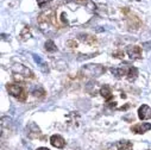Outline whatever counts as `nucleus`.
Instances as JSON below:
<instances>
[{
    "instance_id": "nucleus-8",
    "label": "nucleus",
    "mask_w": 151,
    "mask_h": 150,
    "mask_svg": "<svg viewBox=\"0 0 151 150\" xmlns=\"http://www.w3.org/2000/svg\"><path fill=\"white\" fill-rule=\"evenodd\" d=\"M26 130L29 131L27 135H29V137H31V138L37 137V136H40V135H41V130H40V128L37 126L35 123H30V124L27 125Z\"/></svg>"
},
{
    "instance_id": "nucleus-4",
    "label": "nucleus",
    "mask_w": 151,
    "mask_h": 150,
    "mask_svg": "<svg viewBox=\"0 0 151 150\" xmlns=\"http://www.w3.org/2000/svg\"><path fill=\"white\" fill-rule=\"evenodd\" d=\"M126 53L132 60H139L142 58V49L138 45H129L126 48Z\"/></svg>"
},
{
    "instance_id": "nucleus-14",
    "label": "nucleus",
    "mask_w": 151,
    "mask_h": 150,
    "mask_svg": "<svg viewBox=\"0 0 151 150\" xmlns=\"http://www.w3.org/2000/svg\"><path fill=\"white\" fill-rule=\"evenodd\" d=\"M44 48H45V50L49 51V53H54V51L57 50V48H56V45H55V43H54L52 41H47L45 44H44Z\"/></svg>"
},
{
    "instance_id": "nucleus-15",
    "label": "nucleus",
    "mask_w": 151,
    "mask_h": 150,
    "mask_svg": "<svg viewBox=\"0 0 151 150\" xmlns=\"http://www.w3.org/2000/svg\"><path fill=\"white\" fill-rule=\"evenodd\" d=\"M32 94H33V95H36V97H42V95L44 94V91H43L42 88H40V91H37V89H35V91L32 92Z\"/></svg>"
},
{
    "instance_id": "nucleus-12",
    "label": "nucleus",
    "mask_w": 151,
    "mask_h": 150,
    "mask_svg": "<svg viewBox=\"0 0 151 150\" xmlns=\"http://www.w3.org/2000/svg\"><path fill=\"white\" fill-rule=\"evenodd\" d=\"M79 38L80 41L82 42H86V43H94L95 42V38L91 35H87V33H80L79 35Z\"/></svg>"
},
{
    "instance_id": "nucleus-20",
    "label": "nucleus",
    "mask_w": 151,
    "mask_h": 150,
    "mask_svg": "<svg viewBox=\"0 0 151 150\" xmlns=\"http://www.w3.org/2000/svg\"><path fill=\"white\" fill-rule=\"evenodd\" d=\"M37 150H49V149L45 146H41V148H37Z\"/></svg>"
},
{
    "instance_id": "nucleus-7",
    "label": "nucleus",
    "mask_w": 151,
    "mask_h": 150,
    "mask_svg": "<svg viewBox=\"0 0 151 150\" xmlns=\"http://www.w3.org/2000/svg\"><path fill=\"white\" fill-rule=\"evenodd\" d=\"M150 129H151V123H142V124H137L131 128V130L136 133H144L149 131Z\"/></svg>"
},
{
    "instance_id": "nucleus-17",
    "label": "nucleus",
    "mask_w": 151,
    "mask_h": 150,
    "mask_svg": "<svg viewBox=\"0 0 151 150\" xmlns=\"http://www.w3.org/2000/svg\"><path fill=\"white\" fill-rule=\"evenodd\" d=\"M33 60H35V62L36 63H38V64H43V61H42V58L38 56V55H33Z\"/></svg>"
},
{
    "instance_id": "nucleus-5",
    "label": "nucleus",
    "mask_w": 151,
    "mask_h": 150,
    "mask_svg": "<svg viewBox=\"0 0 151 150\" xmlns=\"http://www.w3.org/2000/svg\"><path fill=\"white\" fill-rule=\"evenodd\" d=\"M138 117L142 120H145V119L151 118V108L147 105H142L139 107V110H138Z\"/></svg>"
},
{
    "instance_id": "nucleus-6",
    "label": "nucleus",
    "mask_w": 151,
    "mask_h": 150,
    "mask_svg": "<svg viewBox=\"0 0 151 150\" xmlns=\"http://www.w3.org/2000/svg\"><path fill=\"white\" fill-rule=\"evenodd\" d=\"M50 143H51V145H52V146L61 149V148H63V146H64L65 141H64V139H63V137H62V136H60V135H52V136L50 137Z\"/></svg>"
},
{
    "instance_id": "nucleus-18",
    "label": "nucleus",
    "mask_w": 151,
    "mask_h": 150,
    "mask_svg": "<svg viewBox=\"0 0 151 150\" xmlns=\"http://www.w3.org/2000/svg\"><path fill=\"white\" fill-rule=\"evenodd\" d=\"M49 1H51V0H37V3H38V5H40V7H44V3H49Z\"/></svg>"
},
{
    "instance_id": "nucleus-11",
    "label": "nucleus",
    "mask_w": 151,
    "mask_h": 150,
    "mask_svg": "<svg viewBox=\"0 0 151 150\" xmlns=\"http://www.w3.org/2000/svg\"><path fill=\"white\" fill-rule=\"evenodd\" d=\"M111 73L117 78H122L124 75H127V70L125 68H111Z\"/></svg>"
},
{
    "instance_id": "nucleus-3",
    "label": "nucleus",
    "mask_w": 151,
    "mask_h": 150,
    "mask_svg": "<svg viewBox=\"0 0 151 150\" xmlns=\"http://www.w3.org/2000/svg\"><path fill=\"white\" fill-rule=\"evenodd\" d=\"M12 70H13L16 74H18V75H20V76H23V78H29V79L33 78V73H32L27 67H25V66H23V64H14V66L12 67Z\"/></svg>"
},
{
    "instance_id": "nucleus-10",
    "label": "nucleus",
    "mask_w": 151,
    "mask_h": 150,
    "mask_svg": "<svg viewBox=\"0 0 151 150\" xmlns=\"http://www.w3.org/2000/svg\"><path fill=\"white\" fill-rule=\"evenodd\" d=\"M118 150H132V143L129 141H120L117 143Z\"/></svg>"
},
{
    "instance_id": "nucleus-19",
    "label": "nucleus",
    "mask_w": 151,
    "mask_h": 150,
    "mask_svg": "<svg viewBox=\"0 0 151 150\" xmlns=\"http://www.w3.org/2000/svg\"><path fill=\"white\" fill-rule=\"evenodd\" d=\"M143 47H145L146 49H151V42H147V43H144Z\"/></svg>"
},
{
    "instance_id": "nucleus-13",
    "label": "nucleus",
    "mask_w": 151,
    "mask_h": 150,
    "mask_svg": "<svg viewBox=\"0 0 151 150\" xmlns=\"http://www.w3.org/2000/svg\"><path fill=\"white\" fill-rule=\"evenodd\" d=\"M137 75H138L137 68H134V67L129 68V70H127V78H129V80H134L137 78Z\"/></svg>"
},
{
    "instance_id": "nucleus-9",
    "label": "nucleus",
    "mask_w": 151,
    "mask_h": 150,
    "mask_svg": "<svg viewBox=\"0 0 151 150\" xmlns=\"http://www.w3.org/2000/svg\"><path fill=\"white\" fill-rule=\"evenodd\" d=\"M100 94L104 97V99L109 100V99H111V97H112L111 87H109V86H107V85H104V86L100 88Z\"/></svg>"
},
{
    "instance_id": "nucleus-16",
    "label": "nucleus",
    "mask_w": 151,
    "mask_h": 150,
    "mask_svg": "<svg viewBox=\"0 0 151 150\" xmlns=\"http://www.w3.org/2000/svg\"><path fill=\"white\" fill-rule=\"evenodd\" d=\"M93 56H94V54H91V55H79L78 60H79V61H82V60H87V58H91V57H93Z\"/></svg>"
},
{
    "instance_id": "nucleus-2",
    "label": "nucleus",
    "mask_w": 151,
    "mask_h": 150,
    "mask_svg": "<svg viewBox=\"0 0 151 150\" xmlns=\"http://www.w3.org/2000/svg\"><path fill=\"white\" fill-rule=\"evenodd\" d=\"M6 88H7V92L14 98H18L20 100H24L26 98V93L20 84H10L6 86Z\"/></svg>"
},
{
    "instance_id": "nucleus-1",
    "label": "nucleus",
    "mask_w": 151,
    "mask_h": 150,
    "mask_svg": "<svg viewBox=\"0 0 151 150\" xmlns=\"http://www.w3.org/2000/svg\"><path fill=\"white\" fill-rule=\"evenodd\" d=\"M105 67L100 66V64H87L85 66L81 71L86 75V76H93V78H98L100 75H102L105 73Z\"/></svg>"
}]
</instances>
